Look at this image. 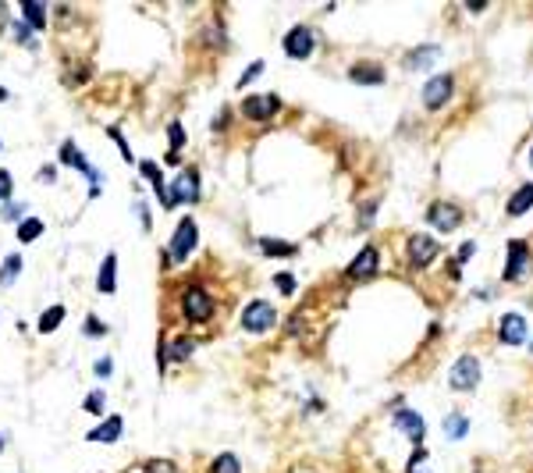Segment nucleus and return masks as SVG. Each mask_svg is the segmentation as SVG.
<instances>
[{
    "instance_id": "obj_7",
    "label": "nucleus",
    "mask_w": 533,
    "mask_h": 473,
    "mask_svg": "<svg viewBox=\"0 0 533 473\" xmlns=\"http://www.w3.org/2000/svg\"><path fill=\"white\" fill-rule=\"evenodd\" d=\"M278 111H281V96H274V93H259V96L242 100V114L249 121H271Z\"/></svg>"
},
{
    "instance_id": "obj_5",
    "label": "nucleus",
    "mask_w": 533,
    "mask_h": 473,
    "mask_svg": "<svg viewBox=\"0 0 533 473\" xmlns=\"http://www.w3.org/2000/svg\"><path fill=\"white\" fill-rule=\"evenodd\" d=\"M438 253H441V246L431 239V235H409V242H405V256H409V264L416 267V271H423V267H431L434 260H438Z\"/></svg>"
},
{
    "instance_id": "obj_16",
    "label": "nucleus",
    "mask_w": 533,
    "mask_h": 473,
    "mask_svg": "<svg viewBox=\"0 0 533 473\" xmlns=\"http://www.w3.org/2000/svg\"><path fill=\"white\" fill-rule=\"evenodd\" d=\"M192 352H196V338H189V335L171 338V345H168V349H160V366H164L168 359H171V363H185Z\"/></svg>"
},
{
    "instance_id": "obj_19",
    "label": "nucleus",
    "mask_w": 533,
    "mask_h": 473,
    "mask_svg": "<svg viewBox=\"0 0 533 473\" xmlns=\"http://www.w3.org/2000/svg\"><path fill=\"white\" fill-rule=\"evenodd\" d=\"M438 58H441V46H434V43H431V46H416L412 54L405 58V68H409V72H419V68H426V65H434Z\"/></svg>"
},
{
    "instance_id": "obj_3",
    "label": "nucleus",
    "mask_w": 533,
    "mask_h": 473,
    "mask_svg": "<svg viewBox=\"0 0 533 473\" xmlns=\"http://www.w3.org/2000/svg\"><path fill=\"white\" fill-rule=\"evenodd\" d=\"M182 313H185V321H192V324L210 321V317H213V299H210V292L192 281V285L182 292Z\"/></svg>"
},
{
    "instance_id": "obj_20",
    "label": "nucleus",
    "mask_w": 533,
    "mask_h": 473,
    "mask_svg": "<svg viewBox=\"0 0 533 473\" xmlns=\"http://www.w3.org/2000/svg\"><path fill=\"white\" fill-rule=\"evenodd\" d=\"M529 206H533V182H526V185H519V189L512 192V199H508V214L519 218V214H526Z\"/></svg>"
},
{
    "instance_id": "obj_14",
    "label": "nucleus",
    "mask_w": 533,
    "mask_h": 473,
    "mask_svg": "<svg viewBox=\"0 0 533 473\" xmlns=\"http://www.w3.org/2000/svg\"><path fill=\"white\" fill-rule=\"evenodd\" d=\"M395 427H398L412 445H423L426 427H423V416H419V413H412V409H398V413H395Z\"/></svg>"
},
{
    "instance_id": "obj_1",
    "label": "nucleus",
    "mask_w": 533,
    "mask_h": 473,
    "mask_svg": "<svg viewBox=\"0 0 533 473\" xmlns=\"http://www.w3.org/2000/svg\"><path fill=\"white\" fill-rule=\"evenodd\" d=\"M199 192H203V182H199V171L196 168H182L168 189V199H164V210L178 206V203H199Z\"/></svg>"
},
{
    "instance_id": "obj_40",
    "label": "nucleus",
    "mask_w": 533,
    "mask_h": 473,
    "mask_svg": "<svg viewBox=\"0 0 533 473\" xmlns=\"http://www.w3.org/2000/svg\"><path fill=\"white\" fill-rule=\"evenodd\" d=\"M135 214L142 218V228L149 232V210H146V203H135Z\"/></svg>"
},
{
    "instance_id": "obj_35",
    "label": "nucleus",
    "mask_w": 533,
    "mask_h": 473,
    "mask_svg": "<svg viewBox=\"0 0 533 473\" xmlns=\"http://www.w3.org/2000/svg\"><path fill=\"white\" fill-rule=\"evenodd\" d=\"M111 374H114V359L111 356L96 359V378H111Z\"/></svg>"
},
{
    "instance_id": "obj_2",
    "label": "nucleus",
    "mask_w": 533,
    "mask_h": 473,
    "mask_svg": "<svg viewBox=\"0 0 533 473\" xmlns=\"http://www.w3.org/2000/svg\"><path fill=\"white\" fill-rule=\"evenodd\" d=\"M196 242H199L196 221H192V218H182V225L175 228V235H171V242H168V264H185V260L192 256V249H196Z\"/></svg>"
},
{
    "instance_id": "obj_22",
    "label": "nucleus",
    "mask_w": 533,
    "mask_h": 473,
    "mask_svg": "<svg viewBox=\"0 0 533 473\" xmlns=\"http://www.w3.org/2000/svg\"><path fill=\"white\" fill-rule=\"evenodd\" d=\"M65 324V306L58 302V306H50L43 317H39V335H50V331H58Z\"/></svg>"
},
{
    "instance_id": "obj_23",
    "label": "nucleus",
    "mask_w": 533,
    "mask_h": 473,
    "mask_svg": "<svg viewBox=\"0 0 533 473\" xmlns=\"http://www.w3.org/2000/svg\"><path fill=\"white\" fill-rule=\"evenodd\" d=\"M22 15H25V22H29L36 32L46 29V11H43V4H36V0H25V4H22Z\"/></svg>"
},
{
    "instance_id": "obj_36",
    "label": "nucleus",
    "mask_w": 533,
    "mask_h": 473,
    "mask_svg": "<svg viewBox=\"0 0 533 473\" xmlns=\"http://www.w3.org/2000/svg\"><path fill=\"white\" fill-rule=\"evenodd\" d=\"M11 29H15V39H18V43H25V46H36V39H32V32H29V29H25L22 22H15Z\"/></svg>"
},
{
    "instance_id": "obj_4",
    "label": "nucleus",
    "mask_w": 533,
    "mask_h": 473,
    "mask_svg": "<svg viewBox=\"0 0 533 473\" xmlns=\"http://www.w3.org/2000/svg\"><path fill=\"white\" fill-rule=\"evenodd\" d=\"M278 324V309L271 302H263V299H252L245 309H242V328L249 335H266Z\"/></svg>"
},
{
    "instance_id": "obj_8",
    "label": "nucleus",
    "mask_w": 533,
    "mask_h": 473,
    "mask_svg": "<svg viewBox=\"0 0 533 473\" xmlns=\"http://www.w3.org/2000/svg\"><path fill=\"white\" fill-rule=\"evenodd\" d=\"M426 221H431L438 232H455L462 225V210L452 199H434L431 206H426Z\"/></svg>"
},
{
    "instance_id": "obj_11",
    "label": "nucleus",
    "mask_w": 533,
    "mask_h": 473,
    "mask_svg": "<svg viewBox=\"0 0 533 473\" xmlns=\"http://www.w3.org/2000/svg\"><path fill=\"white\" fill-rule=\"evenodd\" d=\"M526 267H529V246H526L522 239H512V242H508V260H505L501 278H505V281H519V278L526 274Z\"/></svg>"
},
{
    "instance_id": "obj_26",
    "label": "nucleus",
    "mask_w": 533,
    "mask_h": 473,
    "mask_svg": "<svg viewBox=\"0 0 533 473\" xmlns=\"http://www.w3.org/2000/svg\"><path fill=\"white\" fill-rule=\"evenodd\" d=\"M210 473H242V462H238V455H235V452H221L217 459H213Z\"/></svg>"
},
{
    "instance_id": "obj_45",
    "label": "nucleus",
    "mask_w": 533,
    "mask_h": 473,
    "mask_svg": "<svg viewBox=\"0 0 533 473\" xmlns=\"http://www.w3.org/2000/svg\"><path fill=\"white\" fill-rule=\"evenodd\" d=\"M0 448H4V438H0Z\"/></svg>"
},
{
    "instance_id": "obj_18",
    "label": "nucleus",
    "mask_w": 533,
    "mask_h": 473,
    "mask_svg": "<svg viewBox=\"0 0 533 473\" xmlns=\"http://www.w3.org/2000/svg\"><path fill=\"white\" fill-rule=\"evenodd\" d=\"M349 79H352V82H359V86H381L388 75H384V68H381V65H352Z\"/></svg>"
},
{
    "instance_id": "obj_13",
    "label": "nucleus",
    "mask_w": 533,
    "mask_h": 473,
    "mask_svg": "<svg viewBox=\"0 0 533 473\" xmlns=\"http://www.w3.org/2000/svg\"><path fill=\"white\" fill-rule=\"evenodd\" d=\"M498 338L505 345H522L526 342V317L522 313H505L501 324H498Z\"/></svg>"
},
{
    "instance_id": "obj_17",
    "label": "nucleus",
    "mask_w": 533,
    "mask_h": 473,
    "mask_svg": "<svg viewBox=\"0 0 533 473\" xmlns=\"http://www.w3.org/2000/svg\"><path fill=\"white\" fill-rule=\"evenodd\" d=\"M121 431H125V420H121V416H107L100 427H93V431L86 434V441H103V445H111V441L121 438Z\"/></svg>"
},
{
    "instance_id": "obj_37",
    "label": "nucleus",
    "mask_w": 533,
    "mask_h": 473,
    "mask_svg": "<svg viewBox=\"0 0 533 473\" xmlns=\"http://www.w3.org/2000/svg\"><path fill=\"white\" fill-rule=\"evenodd\" d=\"M86 409H89V413H103V392H93V395L86 399Z\"/></svg>"
},
{
    "instance_id": "obj_32",
    "label": "nucleus",
    "mask_w": 533,
    "mask_h": 473,
    "mask_svg": "<svg viewBox=\"0 0 533 473\" xmlns=\"http://www.w3.org/2000/svg\"><path fill=\"white\" fill-rule=\"evenodd\" d=\"M423 462H426V452H423V445H416V452H412V459H409V469H405V473H426V469H423Z\"/></svg>"
},
{
    "instance_id": "obj_27",
    "label": "nucleus",
    "mask_w": 533,
    "mask_h": 473,
    "mask_svg": "<svg viewBox=\"0 0 533 473\" xmlns=\"http://www.w3.org/2000/svg\"><path fill=\"white\" fill-rule=\"evenodd\" d=\"M18 271H22V256L18 253H11L8 260H4V267H0V285H15V278H18Z\"/></svg>"
},
{
    "instance_id": "obj_29",
    "label": "nucleus",
    "mask_w": 533,
    "mask_h": 473,
    "mask_svg": "<svg viewBox=\"0 0 533 473\" xmlns=\"http://www.w3.org/2000/svg\"><path fill=\"white\" fill-rule=\"evenodd\" d=\"M39 235H43V221H39V218H25V221L18 225V239H22V242H36Z\"/></svg>"
},
{
    "instance_id": "obj_34",
    "label": "nucleus",
    "mask_w": 533,
    "mask_h": 473,
    "mask_svg": "<svg viewBox=\"0 0 533 473\" xmlns=\"http://www.w3.org/2000/svg\"><path fill=\"white\" fill-rule=\"evenodd\" d=\"M11 192H15L11 175H8V171H0V203H4V199H11Z\"/></svg>"
},
{
    "instance_id": "obj_15",
    "label": "nucleus",
    "mask_w": 533,
    "mask_h": 473,
    "mask_svg": "<svg viewBox=\"0 0 533 473\" xmlns=\"http://www.w3.org/2000/svg\"><path fill=\"white\" fill-rule=\"evenodd\" d=\"M96 288H100V295H114V288H118V256L114 253L103 256V267L96 274Z\"/></svg>"
},
{
    "instance_id": "obj_33",
    "label": "nucleus",
    "mask_w": 533,
    "mask_h": 473,
    "mask_svg": "<svg viewBox=\"0 0 533 473\" xmlns=\"http://www.w3.org/2000/svg\"><path fill=\"white\" fill-rule=\"evenodd\" d=\"M274 285H278V292H281V295H292V292H295V278H292V274H278V278H274Z\"/></svg>"
},
{
    "instance_id": "obj_6",
    "label": "nucleus",
    "mask_w": 533,
    "mask_h": 473,
    "mask_svg": "<svg viewBox=\"0 0 533 473\" xmlns=\"http://www.w3.org/2000/svg\"><path fill=\"white\" fill-rule=\"evenodd\" d=\"M455 93V75H434V79H426L423 86V107L426 111H441L445 103L452 100Z\"/></svg>"
},
{
    "instance_id": "obj_39",
    "label": "nucleus",
    "mask_w": 533,
    "mask_h": 473,
    "mask_svg": "<svg viewBox=\"0 0 533 473\" xmlns=\"http://www.w3.org/2000/svg\"><path fill=\"white\" fill-rule=\"evenodd\" d=\"M103 331H107V328H103L96 317H86V335H103Z\"/></svg>"
},
{
    "instance_id": "obj_10",
    "label": "nucleus",
    "mask_w": 533,
    "mask_h": 473,
    "mask_svg": "<svg viewBox=\"0 0 533 473\" xmlns=\"http://www.w3.org/2000/svg\"><path fill=\"white\" fill-rule=\"evenodd\" d=\"M448 381H452V388H459V392L476 388V385H480V359H476V356H459L455 366H452V374H448Z\"/></svg>"
},
{
    "instance_id": "obj_30",
    "label": "nucleus",
    "mask_w": 533,
    "mask_h": 473,
    "mask_svg": "<svg viewBox=\"0 0 533 473\" xmlns=\"http://www.w3.org/2000/svg\"><path fill=\"white\" fill-rule=\"evenodd\" d=\"M142 473H178V466L171 459H146L142 462Z\"/></svg>"
},
{
    "instance_id": "obj_44",
    "label": "nucleus",
    "mask_w": 533,
    "mask_h": 473,
    "mask_svg": "<svg viewBox=\"0 0 533 473\" xmlns=\"http://www.w3.org/2000/svg\"><path fill=\"white\" fill-rule=\"evenodd\" d=\"M529 164H533V149H529Z\"/></svg>"
},
{
    "instance_id": "obj_41",
    "label": "nucleus",
    "mask_w": 533,
    "mask_h": 473,
    "mask_svg": "<svg viewBox=\"0 0 533 473\" xmlns=\"http://www.w3.org/2000/svg\"><path fill=\"white\" fill-rule=\"evenodd\" d=\"M469 256H473V242H462V249H459V264H466Z\"/></svg>"
},
{
    "instance_id": "obj_24",
    "label": "nucleus",
    "mask_w": 533,
    "mask_h": 473,
    "mask_svg": "<svg viewBox=\"0 0 533 473\" xmlns=\"http://www.w3.org/2000/svg\"><path fill=\"white\" fill-rule=\"evenodd\" d=\"M466 431H469V420H466L462 413H452V416L445 420V438L459 441V438H466Z\"/></svg>"
},
{
    "instance_id": "obj_38",
    "label": "nucleus",
    "mask_w": 533,
    "mask_h": 473,
    "mask_svg": "<svg viewBox=\"0 0 533 473\" xmlns=\"http://www.w3.org/2000/svg\"><path fill=\"white\" fill-rule=\"evenodd\" d=\"M111 139H114V142L121 146V156H125V161H132V149H128V142L121 139V132H118V128H111Z\"/></svg>"
},
{
    "instance_id": "obj_25",
    "label": "nucleus",
    "mask_w": 533,
    "mask_h": 473,
    "mask_svg": "<svg viewBox=\"0 0 533 473\" xmlns=\"http://www.w3.org/2000/svg\"><path fill=\"white\" fill-rule=\"evenodd\" d=\"M259 249H263L266 256H274V260L295 253V246H292V242H281V239H259Z\"/></svg>"
},
{
    "instance_id": "obj_42",
    "label": "nucleus",
    "mask_w": 533,
    "mask_h": 473,
    "mask_svg": "<svg viewBox=\"0 0 533 473\" xmlns=\"http://www.w3.org/2000/svg\"><path fill=\"white\" fill-rule=\"evenodd\" d=\"M58 178V168H43V175H39V182H53Z\"/></svg>"
},
{
    "instance_id": "obj_12",
    "label": "nucleus",
    "mask_w": 533,
    "mask_h": 473,
    "mask_svg": "<svg viewBox=\"0 0 533 473\" xmlns=\"http://www.w3.org/2000/svg\"><path fill=\"white\" fill-rule=\"evenodd\" d=\"M377 264H381V253L373 249V246H366V249H359V256L349 264V281H363V278H370L373 271H377Z\"/></svg>"
},
{
    "instance_id": "obj_31",
    "label": "nucleus",
    "mask_w": 533,
    "mask_h": 473,
    "mask_svg": "<svg viewBox=\"0 0 533 473\" xmlns=\"http://www.w3.org/2000/svg\"><path fill=\"white\" fill-rule=\"evenodd\" d=\"M259 75H263V61H256V65H249V68L242 72V79H238V89H245V86H249L252 79H259Z\"/></svg>"
},
{
    "instance_id": "obj_28",
    "label": "nucleus",
    "mask_w": 533,
    "mask_h": 473,
    "mask_svg": "<svg viewBox=\"0 0 533 473\" xmlns=\"http://www.w3.org/2000/svg\"><path fill=\"white\" fill-rule=\"evenodd\" d=\"M182 149H185V128H182V121H171L168 125V153L182 156Z\"/></svg>"
},
{
    "instance_id": "obj_43",
    "label": "nucleus",
    "mask_w": 533,
    "mask_h": 473,
    "mask_svg": "<svg viewBox=\"0 0 533 473\" xmlns=\"http://www.w3.org/2000/svg\"><path fill=\"white\" fill-rule=\"evenodd\" d=\"M4 100H8V89H4V86H0V103H4Z\"/></svg>"
},
{
    "instance_id": "obj_9",
    "label": "nucleus",
    "mask_w": 533,
    "mask_h": 473,
    "mask_svg": "<svg viewBox=\"0 0 533 473\" xmlns=\"http://www.w3.org/2000/svg\"><path fill=\"white\" fill-rule=\"evenodd\" d=\"M313 46H316V36H313V29H309V25H295V29L285 36V54H288L292 61H306V58H313Z\"/></svg>"
},
{
    "instance_id": "obj_21",
    "label": "nucleus",
    "mask_w": 533,
    "mask_h": 473,
    "mask_svg": "<svg viewBox=\"0 0 533 473\" xmlns=\"http://www.w3.org/2000/svg\"><path fill=\"white\" fill-rule=\"evenodd\" d=\"M142 178L156 189V199H160V206H164V199H168V185H164V175H160V164H153V161H142Z\"/></svg>"
}]
</instances>
